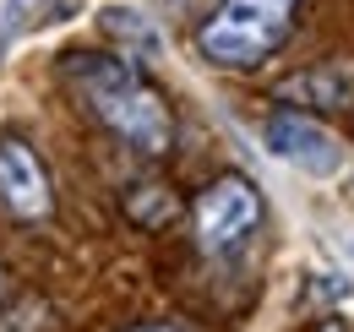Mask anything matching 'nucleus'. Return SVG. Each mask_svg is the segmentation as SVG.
Instances as JSON below:
<instances>
[{
	"mask_svg": "<svg viewBox=\"0 0 354 332\" xmlns=\"http://www.w3.org/2000/svg\"><path fill=\"white\" fill-rule=\"evenodd\" d=\"M60 71H66V82L82 93V104H88L126 147L153 153V158L169 153V142H175V115H169V104L153 93V82L136 71L131 60L77 49V55L60 60Z\"/></svg>",
	"mask_w": 354,
	"mask_h": 332,
	"instance_id": "1",
	"label": "nucleus"
},
{
	"mask_svg": "<svg viewBox=\"0 0 354 332\" xmlns=\"http://www.w3.org/2000/svg\"><path fill=\"white\" fill-rule=\"evenodd\" d=\"M295 17L300 0H218L213 17L196 28V49L223 71H251L289 44Z\"/></svg>",
	"mask_w": 354,
	"mask_h": 332,
	"instance_id": "2",
	"label": "nucleus"
},
{
	"mask_svg": "<svg viewBox=\"0 0 354 332\" xmlns=\"http://www.w3.org/2000/svg\"><path fill=\"white\" fill-rule=\"evenodd\" d=\"M257 223H262V196L240 174H223V180H213L196 196V240H202V250H213V256L245 246L257 234Z\"/></svg>",
	"mask_w": 354,
	"mask_h": 332,
	"instance_id": "3",
	"label": "nucleus"
},
{
	"mask_svg": "<svg viewBox=\"0 0 354 332\" xmlns=\"http://www.w3.org/2000/svg\"><path fill=\"white\" fill-rule=\"evenodd\" d=\"M267 153L272 158H283L289 169H300V174H316V180H327V174H338L344 169V142L327 131V125L306 120V115H295V109H278L262 131Z\"/></svg>",
	"mask_w": 354,
	"mask_h": 332,
	"instance_id": "4",
	"label": "nucleus"
},
{
	"mask_svg": "<svg viewBox=\"0 0 354 332\" xmlns=\"http://www.w3.org/2000/svg\"><path fill=\"white\" fill-rule=\"evenodd\" d=\"M0 202H6L11 218H28V223L49 218V208H55L49 174L22 136H0Z\"/></svg>",
	"mask_w": 354,
	"mask_h": 332,
	"instance_id": "5",
	"label": "nucleus"
},
{
	"mask_svg": "<svg viewBox=\"0 0 354 332\" xmlns=\"http://www.w3.org/2000/svg\"><path fill=\"white\" fill-rule=\"evenodd\" d=\"M98 22H104V39L115 44L120 60H131V66H147V60L164 55V33H158L153 17H142L136 6H104Z\"/></svg>",
	"mask_w": 354,
	"mask_h": 332,
	"instance_id": "6",
	"label": "nucleus"
},
{
	"mask_svg": "<svg viewBox=\"0 0 354 332\" xmlns=\"http://www.w3.org/2000/svg\"><path fill=\"white\" fill-rule=\"evenodd\" d=\"M278 98L316 104V109H349V104H354V71H344V66H322V71H306V77H295V82L278 87Z\"/></svg>",
	"mask_w": 354,
	"mask_h": 332,
	"instance_id": "7",
	"label": "nucleus"
},
{
	"mask_svg": "<svg viewBox=\"0 0 354 332\" xmlns=\"http://www.w3.org/2000/svg\"><path fill=\"white\" fill-rule=\"evenodd\" d=\"M131 218L136 223H169L175 218V196L164 191V185H131Z\"/></svg>",
	"mask_w": 354,
	"mask_h": 332,
	"instance_id": "8",
	"label": "nucleus"
},
{
	"mask_svg": "<svg viewBox=\"0 0 354 332\" xmlns=\"http://www.w3.org/2000/svg\"><path fill=\"white\" fill-rule=\"evenodd\" d=\"M316 332H344V327H338V322H322V327H316Z\"/></svg>",
	"mask_w": 354,
	"mask_h": 332,
	"instance_id": "9",
	"label": "nucleus"
},
{
	"mask_svg": "<svg viewBox=\"0 0 354 332\" xmlns=\"http://www.w3.org/2000/svg\"><path fill=\"white\" fill-rule=\"evenodd\" d=\"M136 332H180V327H136Z\"/></svg>",
	"mask_w": 354,
	"mask_h": 332,
	"instance_id": "10",
	"label": "nucleus"
},
{
	"mask_svg": "<svg viewBox=\"0 0 354 332\" xmlns=\"http://www.w3.org/2000/svg\"><path fill=\"white\" fill-rule=\"evenodd\" d=\"M0 299H6V273H0Z\"/></svg>",
	"mask_w": 354,
	"mask_h": 332,
	"instance_id": "11",
	"label": "nucleus"
}]
</instances>
